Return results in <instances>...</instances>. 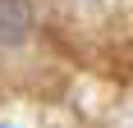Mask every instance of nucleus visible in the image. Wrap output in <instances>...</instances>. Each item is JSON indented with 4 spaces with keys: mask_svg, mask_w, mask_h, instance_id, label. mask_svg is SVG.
<instances>
[{
    "mask_svg": "<svg viewBox=\"0 0 133 128\" xmlns=\"http://www.w3.org/2000/svg\"><path fill=\"white\" fill-rule=\"evenodd\" d=\"M32 32V5L28 0H0V46H18Z\"/></svg>",
    "mask_w": 133,
    "mask_h": 128,
    "instance_id": "nucleus-1",
    "label": "nucleus"
}]
</instances>
